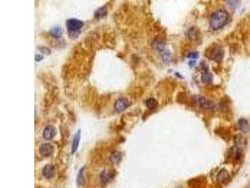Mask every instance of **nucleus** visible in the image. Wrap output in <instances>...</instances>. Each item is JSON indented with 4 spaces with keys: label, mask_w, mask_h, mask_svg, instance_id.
I'll use <instances>...</instances> for the list:
<instances>
[{
    "label": "nucleus",
    "mask_w": 250,
    "mask_h": 188,
    "mask_svg": "<svg viewBox=\"0 0 250 188\" xmlns=\"http://www.w3.org/2000/svg\"><path fill=\"white\" fill-rule=\"evenodd\" d=\"M230 16L225 10H217L213 13L210 18V27L215 30H220L229 22Z\"/></svg>",
    "instance_id": "f257e3e1"
},
{
    "label": "nucleus",
    "mask_w": 250,
    "mask_h": 188,
    "mask_svg": "<svg viewBox=\"0 0 250 188\" xmlns=\"http://www.w3.org/2000/svg\"><path fill=\"white\" fill-rule=\"evenodd\" d=\"M205 56L211 60L220 62L224 56V51L221 46L213 44L206 50Z\"/></svg>",
    "instance_id": "f03ea898"
},
{
    "label": "nucleus",
    "mask_w": 250,
    "mask_h": 188,
    "mask_svg": "<svg viewBox=\"0 0 250 188\" xmlns=\"http://www.w3.org/2000/svg\"><path fill=\"white\" fill-rule=\"evenodd\" d=\"M84 25L82 21L75 18L69 19L66 22V28L70 33H76L80 30Z\"/></svg>",
    "instance_id": "7ed1b4c3"
},
{
    "label": "nucleus",
    "mask_w": 250,
    "mask_h": 188,
    "mask_svg": "<svg viewBox=\"0 0 250 188\" xmlns=\"http://www.w3.org/2000/svg\"><path fill=\"white\" fill-rule=\"evenodd\" d=\"M130 106V103L126 98L121 97L115 102V109L117 112L120 113L125 111Z\"/></svg>",
    "instance_id": "20e7f679"
},
{
    "label": "nucleus",
    "mask_w": 250,
    "mask_h": 188,
    "mask_svg": "<svg viewBox=\"0 0 250 188\" xmlns=\"http://www.w3.org/2000/svg\"><path fill=\"white\" fill-rule=\"evenodd\" d=\"M217 181L221 184H226L230 181V176L229 172L225 169H221L216 176Z\"/></svg>",
    "instance_id": "39448f33"
},
{
    "label": "nucleus",
    "mask_w": 250,
    "mask_h": 188,
    "mask_svg": "<svg viewBox=\"0 0 250 188\" xmlns=\"http://www.w3.org/2000/svg\"><path fill=\"white\" fill-rule=\"evenodd\" d=\"M39 151L41 155L48 157L54 152V147L50 143H45L40 146Z\"/></svg>",
    "instance_id": "423d86ee"
},
{
    "label": "nucleus",
    "mask_w": 250,
    "mask_h": 188,
    "mask_svg": "<svg viewBox=\"0 0 250 188\" xmlns=\"http://www.w3.org/2000/svg\"><path fill=\"white\" fill-rule=\"evenodd\" d=\"M198 101L200 106L203 108L213 110L216 107L215 103L213 101L209 100V99L205 98L204 97H199Z\"/></svg>",
    "instance_id": "0eeeda50"
},
{
    "label": "nucleus",
    "mask_w": 250,
    "mask_h": 188,
    "mask_svg": "<svg viewBox=\"0 0 250 188\" xmlns=\"http://www.w3.org/2000/svg\"><path fill=\"white\" fill-rule=\"evenodd\" d=\"M56 134V130L55 127L53 125H48L44 129L43 132V137L46 139H51L54 137Z\"/></svg>",
    "instance_id": "6e6552de"
},
{
    "label": "nucleus",
    "mask_w": 250,
    "mask_h": 188,
    "mask_svg": "<svg viewBox=\"0 0 250 188\" xmlns=\"http://www.w3.org/2000/svg\"><path fill=\"white\" fill-rule=\"evenodd\" d=\"M55 167L51 164H48L43 169V174L47 179H51L55 175Z\"/></svg>",
    "instance_id": "1a4fd4ad"
},
{
    "label": "nucleus",
    "mask_w": 250,
    "mask_h": 188,
    "mask_svg": "<svg viewBox=\"0 0 250 188\" xmlns=\"http://www.w3.org/2000/svg\"><path fill=\"white\" fill-rule=\"evenodd\" d=\"M113 177L114 173L111 170H104L101 174L102 180L104 184H107L110 182L113 179Z\"/></svg>",
    "instance_id": "9d476101"
},
{
    "label": "nucleus",
    "mask_w": 250,
    "mask_h": 188,
    "mask_svg": "<svg viewBox=\"0 0 250 188\" xmlns=\"http://www.w3.org/2000/svg\"><path fill=\"white\" fill-rule=\"evenodd\" d=\"M238 126L240 130L243 133H248L250 130V126L246 119L241 118L238 121Z\"/></svg>",
    "instance_id": "9b49d317"
},
{
    "label": "nucleus",
    "mask_w": 250,
    "mask_h": 188,
    "mask_svg": "<svg viewBox=\"0 0 250 188\" xmlns=\"http://www.w3.org/2000/svg\"><path fill=\"white\" fill-rule=\"evenodd\" d=\"M81 139V130H79L76 132L74 136V139L73 140V144H72V153L74 154L77 150L79 144V141H80Z\"/></svg>",
    "instance_id": "f8f14e48"
},
{
    "label": "nucleus",
    "mask_w": 250,
    "mask_h": 188,
    "mask_svg": "<svg viewBox=\"0 0 250 188\" xmlns=\"http://www.w3.org/2000/svg\"><path fill=\"white\" fill-rule=\"evenodd\" d=\"M50 33L54 38H60L63 34V30L60 26H55V27H53L51 28L50 31Z\"/></svg>",
    "instance_id": "ddd939ff"
},
{
    "label": "nucleus",
    "mask_w": 250,
    "mask_h": 188,
    "mask_svg": "<svg viewBox=\"0 0 250 188\" xmlns=\"http://www.w3.org/2000/svg\"><path fill=\"white\" fill-rule=\"evenodd\" d=\"M213 75L209 72H204L201 75V81L205 83H210L213 80Z\"/></svg>",
    "instance_id": "4468645a"
},
{
    "label": "nucleus",
    "mask_w": 250,
    "mask_h": 188,
    "mask_svg": "<svg viewBox=\"0 0 250 188\" xmlns=\"http://www.w3.org/2000/svg\"><path fill=\"white\" fill-rule=\"evenodd\" d=\"M106 14H107V9H106V7H103L97 9V11L94 12V17L97 18H103L105 17Z\"/></svg>",
    "instance_id": "2eb2a0df"
},
{
    "label": "nucleus",
    "mask_w": 250,
    "mask_h": 188,
    "mask_svg": "<svg viewBox=\"0 0 250 188\" xmlns=\"http://www.w3.org/2000/svg\"><path fill=\"white\" fill-rule=\"evenodd\" d=\"M146 106L149 109L153 110L157 107L158 106V102L156 99L153 98H149L148 100L146 101Z\"/></svg>",
    "instance_id": "dca6fc26"
},
{
    "label": "nucleus",
    "mask_w": 250,
    "mask_h": 188,
    "mask_svg": "<svg viewBox=\"0 0 250 188\" xmlns=\"http://www.w3.org/2000/svg\"><path fill=\"white\" fill-rule=\"evenodd\" d=\"M110 158H111V161L113 162V163H119L122 159V155H121V153L117 152V151H116V152L113 153L112 154H111V156Z\"/></svg>",
    "instance_id": "f3484780"
},
{
    "label": "nucleus",
    "mask_w": 250,
    "mask_h": 188,
    "mask_svg": "<svg viewBox=\"0 0 250 188\" xmlns=\"http://www.w3.org/2000/svg\"><path fill=\"white\" fill-rule=\"evenodd\" d=\"M154 48L156 49L158 51H163L164 50V46L165 45L161 40H156L153 43Z\"/></svg>",
    "instance_id": "a211bd4d"
},
{
    "label": "nucleus",
    "mask_w": 250,
    "mask_h": 188,
    "mask_svg": "<svg viewBox=\"0 0 250 188\" xmlns=\"http://www.w3.org/2000/svg\"><path fill=\"white\" fill-rule=\"evenodd\" d=\"M161 58L165 62H169L171 60V55L169 51H161Z\"/></svg>",
    "instance_id": "6ab92c4d"
},
{
    "label": "nucleus",
    "mask_w": 250,
    "mask_h": 188,
    "mask_svg": "<svg viewBox=\"0 0 250 188\" xmlns=\"http://www.w3.org/2000/svg\"><path fill=\"white\" fill-rule=\"evenodd\" d=\"M84 168H83L79 172V174L77 178V182L78 185H81L83 184L84 182Z\"/></svg>",
    "instance_id": "aec40b11"
},
{
    "label": "nucleus",
    "mask_w": 250,
    "mask_h": 188,
    "mask_svg": "<svg viewBox=\"0 0 250 188\" xmlns=\"http://www.w3.org/2000/svg\"><path fill=\"white\" fill-rule=\"evenodd\" d=\"M198 56L199 55L198 52H191V53L188 55V58L190 59H198Z\"/></svg>",
    "instance_id": "412c9836"
},
{
    "label": "nucleus",
    "mask_w": 250,
    "mask_h": 188,
    "mask_svg": "<svg viewBox=\"0 0 250 188\" xmlns=\"http://www.w3.org/2000/svg\"><path fill=\"white\" fill-rule=\"evenodd\" d=\"M235 142L237 146L241 145L242 144V137L240 135H237L235 139Z\"/></svg>",
    "instance_id": "4be33fe9"
},
{
    "label": "nucleus",
    "mask_w": 250,
    "mask_h": 188,
    "mask_svg": "<svg viewBox=\"0 0 250 188\" xmlns=\"http://www.w3.org/2000/svg\"><path fill=\"white\" fill-rule=\"evenodd\" d=\"M43 59V56L42 55H36V56H35V60L36 61H41Z\"/></svg>",
    "instance_id": "5701e85b"
},
{
    "label": "nucleus",
    "mask_w": 250,
    "mask_h": 188,
    "mask_svg": "<svg viewBox=\"0 0 250 188\" xmlns=\"http://www.w3.org/2000/svg\"><path fill=\"white\" fill-rule=\"evenodd\" d=\"M189 63H190V65H191V67H192L193 65H194L195 64V61H191Z\"/></svg>",
    "instance_id": "b1692460"
}]
</instances>
